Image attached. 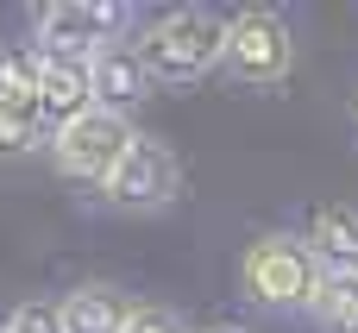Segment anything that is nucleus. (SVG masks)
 Listing matches in <instances>:
<instances>
[{
    "mask_svg": "<svg viewBox=\"0 0 358 333\" xmlns=\"http://www.w3.org/2000/svg\"><path fill=\"white\" fill-rule=\"evenodd\" d=\"M132 44H138L151 82H164V88H189L208 69H227V19L208 6H170Z\"/></svg>",
    "mask_w": 358,
    "mask_h": 333,
    "instance_id": "nucleus-1",
    "label": "nucleus"
},
{
    "mask_svg": "<svg viewBox=\"0 0 358 333\" xmlns=\"http://www.w3.org/2000/svg\"><path fill=\"white\" fill-rule=\"evenodd\" d=\"M321 277H327V264H321V252L308 246V233H264V239H252L245 258H239V296L258 302V309H277V315L315 309Z\"/></svg>",
    "mask_w": 358,
    "mask_h": 333,
    "instance_id": "nucleus-2",
    "label": "nucleus"
},
{
    "mask_svg": "<svg viewBox=\"0 0 358 333\" xmlns=\"http://www.w3.org/2000/svg\"><path fill=\"white\" fill-rule=\"evenodd\" d=\"M132 145H138L132 113L94 107V113H82V120L57 126V139H50V164H57V176H69V183L107 189V176L132 157Z\"/></svg>",
    "mask_w": 358,
    "mask_h": 333,
    "instance_id": "nucleus-3",
    "label": "nucleus"
},
{
    "mask_svg": "<svg viewBox=\"0 0 358 333\" xmlns=\"http://www.w3.org/2000/svg\"><path fill=\"white\" fill-rule=\"evenodd\" d=\"M296 69V31L277 6H239L227 19V76L239 88H283Z\"/></svg>",
    "mask_w": 358,
    "mask_h": 333,
    "instance_id": "nucleus-4",
    "label": "nucleus"
},
{
    "mask_svg": "<svg viewBox=\"0 0 358 333\" xmlns=\"http://www.w3.org/2000/svg\"><path fill=\"white\" fill-rule=\"evenodd\" d=\"M31 25H38L31 44L44 57H101L107 44L126 38L132 6L126 0H50L31 13Z\"/></svg>",
    "mask_w": 358,
    "mask_h": 333,
    "instance_id": "nucleus-5",
    "label": "nucleus"
},
{
    "mask_svg": "<svg viewBox=\"0 0 358 333\" xmlns=\"http://www.w3.org/2000/svg\"><path fill=\"white\" fill-rule=\"evenodd\" d=\"M176 195H182V157H176L164 139H138L132 157H126V164L107 176V189H101V201H107L113 214H164Z\"/></svg>",
    "mask_w": 358,
    "mask_h": 333,
    "instance_id": "nucleus-6",
    "label": "nucleus"
},
{
    "mask_svg": "<svg viewBox=\"0 0 358 333\" xmlns=\"http://www.w3.org/2000/svg\"><path fill=\"white\" fill-rule=\"evenodd\" d=\"M44 57V50H38ZM38 101L50 113V126H69L82 113H94V57H44V82H38Z\"/></svg>",
    "mask_w": 358,
    "mask_h": 333,
    "instance_id": "nucleus-7",
    "label": "nucleus"
},
{
    "mask_svg": "<svg viewBox=\"0 0 358 333\" xmlns=\"http://www.w3.org/2000/svg\"><path fill=\"white\" fill-rule=\"evenodd\" d=\"M151 88H157V82H151V69H145V57H138L132 38H120V44H107V50L94 57V101H101V107L126 113V107H138Z\"/></svg>",
    "mask_w": 358,
    "mask_h": 333,
    "instance_id": "nucleus-8",
    "label": "nucleus"
},
{
    "mask_svg": "<svg viewBox=\"0 0 358 333\" xmlns=\"http://www.w3.org/2000/svg\"><path fill=\"white\" fill-rule=\"evenodd\" d=\"M57 309H63V333H126L132 321V296H120L113 283H82Z\"/></svg>",
    "mask_w": 358,
    "mask_h": 333,
    "instance_id": "nucleus-9",
    "label": "nucleus"
},
{
    "mask_svg": "<svg viewBox=\"0 0 358 333\" xmlns=\"http://www.w3.org/2000/svg\"><path fill=\"white\" fill-rule=\"evenodd\" d=\"M50 139H57V126H50L38 94H0V157L50 151Z\"/></svg>",
    "mask_w": 358,
    "mask_h": 333,
    "instance_id": "nucleus-10",
    "label": "nucleus"
},
{
    "mask_svg": "<svg viewBox=\"0 0 358 333\" xmlns=\"http://www.w3.org/2000/svg\"><path fill=\"white\" fill-rule=\"evenodd\" d=\"M308 246L321 252L327 271H358V208H346V201L315 208V220H308Z\"/></svg>",
    "mask_w": 358,
    "mask_h": 333,
    "instance_id": "nucleus-11",
    "label": "nucleus"
},
{
    "mask_svg": "<svg viewBox=\"0 0 358 333\" xmlns=\"http://www.w3.org/2000/svg\"><path fill=\"white\" fill-rule=\"evenodd\" d=\"M308 315L321 333H358V271H327Z\"/></svg>",
    "mask_w": 358,
    "mask_h": 333,
    "instance_id": "nucleus-12",
    "label": "nucleus"
},
{
    "mask_svg": "<svg viewBox=\"0 0 358 333\" xmlns=\"http://www.w3.org/2000/svg\"><path fill=\"white\" fill-rule=\"evenodd\" d=\"M44 57L38 44H0V94H38Z\"/></svg>",
    "mask_w": 358,
    "mask_h": 333,
    "instance_id": "nucleus-13",
    "label": "nucleus"
},
{
    "mask_svg": "<svg viewBox=\"0 0 358 333\" xmlns=\"http://www.w3.org/2000/svg\"><path fill=\"white\" fill-rule=\"evenodd\" d=\"M126 333H195L170 302H132V321H126Z\"/></svg>",
    "mask_w": 358,
    "mask_h": 333,
    "instance_id": "nucleus-14",
    "label": "nucleus"
},
{
    "mask_svg": "<svg viewBox=\"0 0 358 333\" xmlns=\"http://www.w3.org/2000/svg\"><path fill=\"white\" fill-rule=\"evenodd\" d=\"M6 333H63V309L57 302H19L6 315Z\"/></svg>",
    "mask_w": 358,
    "mask_h": 333,
    "instance_id": "nucleus-15",
    "label": "nucleus"
},
{
    "mask_svg": "<svg viewBox=\"0 0 358 333\" xmlns=\"http://www.w3.org/2000/svg\"><path fill=\"white\" fill-rule=\"evenodd\" d=\"M201 333H252V327H239V321H214V327H201Z\"/></svg>",
    "mask_w": 358,
    "mask_h": 333,
    "instance_id": "nucleus-16",
    "label": "nucleus"
},
{
    "mask_svg": "<svg viewBox=\"0 0 358 333\" xmlns=\"http://www.w3.org/2000/svg\"><path fill=\"white\" fill-rule=\"evenodd\" d=\"M352 120H358V101H352Z\"/></svg>",
    "mask_w": 358,
    "mask_h": 333,
    "instance_id": "nucleus-17",
    "label": "nucleus"
},
{
    "mask_svg": "<svg viewBox=\"0 0 358 333\" xmlns=\"http://www.w3.org/2000/svg\"><path fill=\"white\" fill-rule=\"evenodd\" d=\"M0 333H6V327H0Z\"/></svg>",
    "mask_w": 358,
    "mask_h": 333,
    "instance_id": "nucleus-18",
    "label": "nucleus"
}]
</instances>
